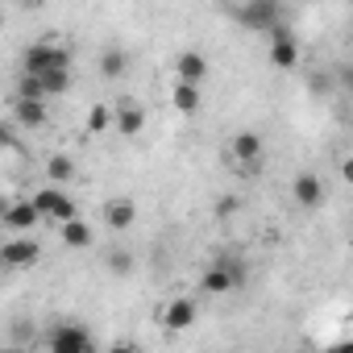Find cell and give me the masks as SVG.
I'll use <instances>...</instances> for the list:
<instances>
[{"label": "cell", "instance_id": "cell-21", "mask_svg": "<svg viewBox=\"0 0 353 353\" xmlns=\"http://www.w3.org/2000/svg\"><path fill=\"white\" fill-rule=\"evenodd\" d=\"M42 83H46V96H63L71 88V71H46Z\"/></svg>", "mask_w": 353, "mask_h": 353}, {"label": "cell", "instance_id": "cell-5", "mask_svg": "<svg viewBox=\"0 0 353 353\" xmlns=\"http://www.w3.org/2000/svg\"><path fill=\"white\" fill-rule=\"evenodd\" d=\"M262 158H266V145H262L258 133H237V137L229 141V162H233L237 170H258Z\"/></svg>", "mask_w": 353, "mask_h": 353}, {"label": "cell", "instance_id": "cell-4", "mask_svg": "<svg viewBox=\"0 0 353 353\" xmlns=\"http://www.w3.org/2000/svg\"><path fill=\"white\" fill-rule=\"evenodd\" d=\"M34 204H38L42 221H54V225H63V221L79 216V212H75V200H71V196L63 192V183H50V188L34 192Z\"/></svg>", "mask_w": 353, "mask_h": 353}, {"label": "cell", "instance_id": "cell-25", "mask_svg": "<svg viewBox=\"0 0 353 353\" xmlns=\"http://www.w3.org/2000/svg\"><path fill=\"white\" fill-rule=\"evenodd\" d=\"M349 316H353V307H349Z\"/></svg>", "mask_w": 353, "mask_h": 353}, {"label": "cell", "instance_id": "cell-1", "mask_svg": "<svg viewBox=\"0 0 353 353\" xmlns=\"http://www.w3.org/2000/svg\"><path fill=\"white\" fill-rule=\"evenodd\" d=\"M237 287H245V266H241V258H221V262H212V266L200 274V291H204V295H229V291H237Z\"/></svg>", "mask_w": 353, "mask_h": 353}, {"label": "cell", "instance_id": "cell-14", "mask_svg": "<svg viewBox=\"0 0 353 353\" xmlns=\"http://www.w3.org/2000/svg\"><path fill=\"white\" fill-rule=\"evenodd\" d=\"M291 196L299 208H316L324 200V183L316 179V174H295V183H291Z\"/></svg>", "mask_w": 353, "mask_h": 353}, {"label": "cell", "instance_id": "cell-10", "mask_svg": "<svg viewBox=\"0 0 353 353\" xmlns=\"http://www.w3.org/2000/svg\"><path fill=\"white\" fill-rule=\"evenodd\" d=\"M38 221H42V212H38L34 200H13V204L5 208V229H9V233H34Z\"/></svg>", "mask_w": 353, "mask_h": 353}, {"label": "cell", "instance_id": "cell-22", "mask_svg": "<svg viewBox=\"0 0 353 353\" xmlns=\"http://www.w3.org/2000/svg\"><path fill=\"white\" fill-rule=\"evenodd\" d=\"M108 270L112 274H129L133 270V254L129 250H108Z\"/></svg>", "mask_w": 353, "mask_h": 353}, {"label": "cell", "instance_id": "cell-2", "mask_svg": "<svg viewBox=\"0 0 353 353\" xmlns=\"http://www.w3.org/2000/svg\"><path fill=\"white\" fill-rule=\"evenodd\" d=\"M233 21L245 26V30L270 34L274 26H283V5L279 0H241V5L233 9Z\"/></svg>", "mask_w": 353, "mask_h": 353}, {"label": "cell", "instance_id": "cell-23", "mask_svg": "<svg viewBox=\"0 0 353 353\" xmlns=\"http://www.w3.org/2000/svg\"><path fill=\"white\" fill-rule=\"evenodd\" d=\"M237 208H241V204H237V196H225V200H221V204H216V216H221V221H225V216H233V212H237Z\"/></svg>", "mask_w": 353, "mask_h": 353}, {"label": "cell", "instance_id": "cell-19", "mask_svg": "<svg viewBox=\"0 0 353 353\" xmlns=\"http://www.w3.org/2000/svg\"><path fill=\"white\" fill-rule=\"evenodd\" d=\"M125 71H129V54L125 50H104L100 54V75L104 79H121Z\"/></svg>", "mask_w": 353, "mask_h": 353}, {"label": "cell", "instance_id": "cell-17", "mask_svg": "<svg viewBox=\"0 0 353 353\" xmlns=\"http://www.w3.org/2000/svg\"><path fill=\"white\" fill-rule=\"evenodd\" d=\"M59 237H63V245H67V250H88V245H92V229H88L79 216L63 221V225H59Z\"/></svg>", "mask_w": 353, "mask_h": 353}, {"label": "cell", "instance_id": "cell-12", "mask_svg": "<svg viewBox=\"0 0 353 353\" xmlns=\"http://www.w3.org/2000/svg\"><path fill=\"white\" fill-rule=\"evenodd\" d=\"M174 75L188 79V83H204L208 79V59L200 50H183L179 59H174Z\"/></svg>", "mask_w": 353, "mask_h": 353}, {"label": "cell", "instance_id": "cell-20", "mask_svg": "<svg viewBox=\"0 0 353 353\" xmlns=\"http://www.w3.org/2000/svg\"><path fill=\"white\" fill-rule=\"evenodd\" d=\"M117 125V108H108V104H92L88 108V129L92 133H104V129H112Z\"/></svg>", "mask_w": 353, "mask_h": 353}, {"label": "cell", "instance_id": "cell-6", "mask_svg": "<svg viewBox=\"0 0 353 353\" xmlns=\"http://www.w3.org/2000/svg\"><path fill=\"white\" fill-rule=\"evenodd\" d=\"M266 54H270V63H274L279 71L299 67V42H295V34H291L287 26H274V30H270V46H266Z\"/></svg>", "mask_w": 353, "mask_h": 353}, {"label": "cell", "instance_id": "cell-11", "mask_svg": "<svg viewBox=\"0 0 353 353\" xmlns=\"http://www.w3.org/2000/svg\"><path fill=\"white\" fill-rule=\"evenodd\" d=\"M100 216H104V225H108L112 233H125V229H133V221H137V204L121 196V200H108Z\"/></svg>", "mask_w": 353, "mask_h": 353}, {"label": "cell", "instance_id": "cell-13", "mask_svg": "<svg viewBox=\"0 0 353 353\" xmlns=\"http://www.w3.org/2000/svg\"><path fill=\"white\" fill-rule=\"evenodd\" d=\"M170 104H174V112H179V117H192V112H200V83L174 79V88H170Z\"/></svg>", "mask_w": 353, "mask_h": 353}, {"label": "cell", "instance_id": "cell-9", "mask_svg": "<svg viewBox=\"0 0 353 353\" xmlns=\"http://www.w3.org/2000/svg\"><path fill=\"white\" fill-rule=\"evenodd\" d=\"M196 316H200V307H196V299H188V295L170 299V303L162 307V324H166L170 332H188V328L196 324Z\"/></svg>", "mask_w": 353, "mask_h": 353}, {"label": "cell", "instance_id": "cell-24", "mask_svg": "<svg viewBox=\"0 0 353 353\" xmlns=\"http://www.w3.org/2000/svg\"><path fill=\"white\" fill-rule=\"evenodd\" d=\"M341 83H345V88L353 92V67H345V71H341Z\"/></svg>", "mask_w": 353, "mask_h": 353}, {"label": "cell", "instance_id": "cell-15", "mask_svg": "<svg viewBox=\"0 0 353 353\" xmlns=\"http://www.w3.org/2000/svg\"><path fill=\"white\" fill-rule=\"evenodd\" d=\"M117 133H125V137H133V133H141L145 129V108L141 104H133V100H125L121 108H117V125H112Z\"/></svg>", "mask_w": 353, "mask_h": 353}, {"label": "cell", "instance_id": "cell-7", "mask_svg": "<svg viewBox=\"0 0 353 353\" xmlns=\"http://www.w3.org/2000/svg\"><path fill=\"white\" fill-rule=\"evenodd\" d=\"M38 241H34V233H13L5 245H0V258H5V266H13V270H26V266H34L38 262Z\"/></svg>", "mask_w": 353, "mask_h": 353}, {"label": "cell", "instance_id": "cell-8", "mask_svg": "<svg viewBox=\"0 0 353 353\" xmlns=\"http://www.w3.org/2000/svg\"><path fill=\"white\" fill-rule=\"evenodd\" d=\"M46 345H50L54 353H88V349H92V336H88L79 324H59V328L46 336Z\"/></svg>", "mask_w": 353, "mask_h": 353}, {"label": "cell", "instance_id": "cell-3", "mask_svg": "<svg viewBox=\"0 0 353 353\" xmlns=\"http://www.w3.org/2000/svg\"><path fill=\"white\" fill-rule=\"evenodd\" d=\"M26 71L46 75V71H71V50L59 42H34L26 50Z\"/></svg>", "mask_w": 353, "mask_h": 353}, {"label": "cell", "instance_id": "cell-18", "mask_svg": "<svg viewBox=\"0 0 353 353\" xmlns=\"http://www.w3.org/2000/svg\"><path fill=\"white\" fill-rule=\"evenodd\" d=\"M46 174H50V183H71L75 179V162L67 158V154H50V162H46Z\"/></svg>", "mask_w": 353, "mask_h": 353}, {"label": "cell", "instance_id": "cell-16", "mask_svg": "<svg viewBox=\"0 0 353 353\" xmlns=\"http://www.w3.org/2000/svg\"><path fill=\"white\" fill-rule=\"evenodd\" d=\"M17 121L26 125V129H38V125H46V100H34V96H17Z\"/></svg>", "mask_w": 353, "mask_h": 353}]
</instances>
